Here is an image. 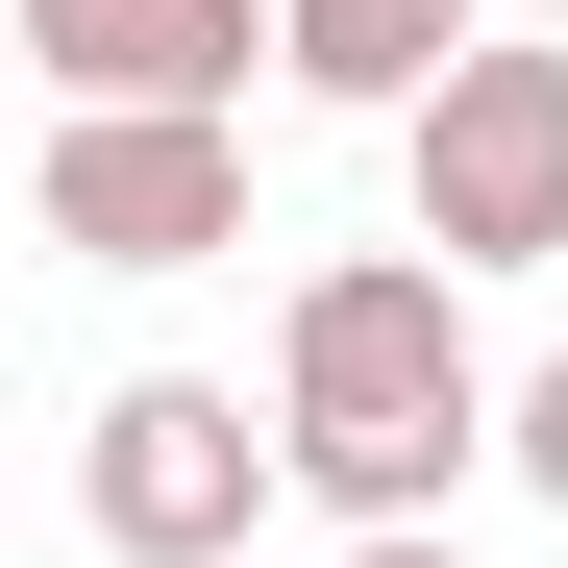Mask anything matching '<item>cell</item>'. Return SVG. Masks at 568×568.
I'll use <instances>...</instances> for the list:
<instances>
[{
    "label": "cell",
    "instance_id": "6da1fadb",
    "mask_svg": "<svg viewBox=\"0 0 568 568\" xmlns=\"http://www.w3.org/2000/svg\"><path fill=\"white\" fill-rule=\"evenodd\" d=\"M519 371L469 346V272L445 247H322L272 297V469L346 519V544H445V495L495 469Z\"/></svg>",
    "mask_w": 568,
    "mask_h": 568
},
{
    "label": "cell",
    "instance_id": "7a4b0ae2",
    "mask_svg": "<svg viewBox=\"0 0 568 568\" xmlns=\"http://www.w3.org/2000/svg\"><path fill=\"white\" fill-rule=\"evenodd\" d=\"M297 495L272 469V420L223 396V371H124L100 445H74V519H100V568H247V519Z\"/></svg>",
    "mask_w": 568,
    "mask_h": 568
},
{
    "label": "cell",
    "instance_id": "3957f363",
    "mask_svg": "<svg viewBox=\"0 0 568 568\" xmlns=\"http://www.w3.org/2000/svg\"><path fill=\"white\" fill-rule=\"evenodd\" d=\"M396 173H420V247L445 272H544L568 247V50H469L396 124Z\"/></svg>",
    "mask_w": 568,
    "mask_h": 568
},
{
    "label": "cell",
    "instance_id": "277c9868",
    "mask_svg": "<svg viewBox=\"0 0 568 568\" xmlns=\"http://www.w3.org/2000/svg\"><path fill=\"white\" fill-rule=\"evenodd\" d=\"M50 247L74 272H223L247 247V124H50Z\"/></svg>",
    "mask_w": 568,
    "mask_h": 568
},
{
    "label": "cell",
    "instance_id": "5b68a950",
    "mask_svg": "<svg viewBox=\"0 0 568 568\" xmlns=\"http://www.w3.org/2000/svg\"><path fill=\"white\" fill-rule=\"evenodd\" d=\"M26 50H50L74 124H223L247 50H272V0H26Z\"/></svg>",
    "mask_w": 568,
    "mask_h": 568
},
{
    "label": "cell",
    "instance_id": "8992f818",
    "mask_svg": "<svg viewBox=\"0 0 568 568\" xmlns=\"http://www.w3.org/2000/svg\"><path fill=\"white\" fill-rule=\"evenodd\" d=\"M469 50H495V0H272V74L346 100V124H420Z\"/></svg>",
    "mask_w": 568,
    "mask_h": 568
},
{
    "label": "cell",
    "instance_id": "52a82bcc",
    "mask_svg": "<svg viewBox=\"0 0 568 568\" xmlns=\"http://www.w3.org/2000/svg\"><path fill=\"white\" fill-rule=\"evenodd\" d=\"M495 469H519V495L568 519V346H544V371H519V396H495Z\"/></svg>",
    "mask_w": 568,
    "mask_h": 568
},
{
    "label": "cell",
    "instance_id": "ba28073f",
    "mask_svg": "<svg viewBox=\"0 0 568 568\" xmlns=\"http://www.w3.org/2000/svg\"><path fill=\"white\" fill-rule=\"evenodd\" d=\"M322 568H469V544H322Z\"/></svg>",
    "mask_w": 568,
    "mask_h": 568
},
{
    "label": "cell",
    "instance_id": "9c48e42d",
    "mask_svg": "<svg viewBox=\"0 0 568 568\" xmlns=\"http://www.w3.org/2000/svg\"><path fill=\"white\" fill-rule=\"evenodd\" d=\"M544 26H568V0H544Z\"/></svg>",
    "mask_w": 568,
    "mask_h": 568
}]
</instances>
